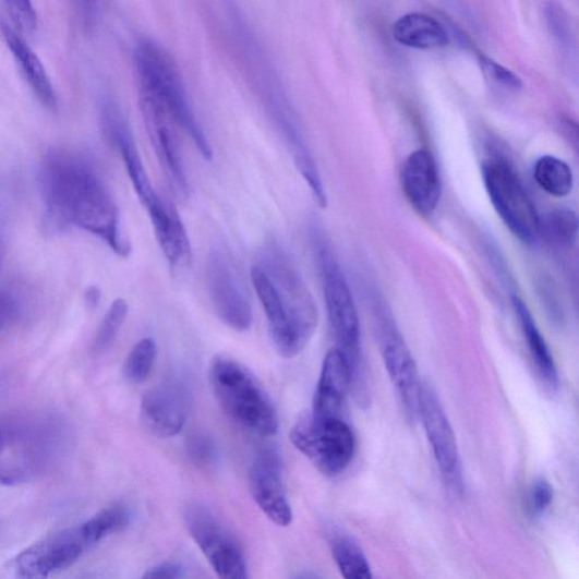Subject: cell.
<instances>
[{"label": "cell", "instance_id": "cell-1", "mask_svg": "<svg viewBox=\"0 0 579 579\" xmlns=\"http://www.w3.org/2000/svg\"><path fill=\"white\" fill-rule=\"evenodd\" d=\"M39 185L45 227L59 231L76 226L104 240L117 255H130L118 206L93 161L70 149L52 148L41 162Z\"/></svg>", "mask_w": 579, "mask_h": 579}, {"label": "cell", "instance_id": "cell-2", "mask_svg": "<svg viewBox=\"0 0 579 579\" xmlns=\"http://www.w3.org/2000/svg\"><path fill=\"white\" fill-rule=\"evenodd\" d=\"M252 281L264 310L274 347L286 359L309 346L318 325L312 292L277 243H268Z\"/></svg>", "mask_w": 579, "mask_h": 579}, {"label": "cell", "instance_id": "cell-3", "mask_svg": "<svg viewBox=\"0 0 579 579\" xmlns=\"http://www.w3.org/2000/svg\"><path fill=\"white\" fill-rule=\"evenodd\" d=\"M232 19L236 47L255 93L287 144L290 156L299 173L306 180L316 203L324 208L327 206V195L323 179L276 68L248 23L238 13Z\"/></svg>", "mask_w": 579, "mask_h": 579}, {"label": "cell", "instance_id": "cell-4", "mask_svg": "<svg viewBox=\"0 0 579 579\" xmlns=\"http://www.w3.org/2000/svg\"><path fill=\"white\" fill-rule=\"evenodd\" d=\"M104 120L108 135L124 161L135 193L147 212L166 260L172 268L189 265L192 246L185 225L152 184L125 120L113 105L106 106Z\"/></svg>", "mask_w": 579, "mask_h": 579}, {"label": "cell", "instance_id": "cell-5", "mask_svg": "<svg viewBox=\"0 0 579 579\" xmlns=\"http://www.w3.org/2000/svg\"><path fill=\"white\" fill-rule=\"evenodd\" d=\"M134 57L140 94L158 105L174 125L188 133L201 156L210 160L212 146L193 110L174 59L160 45L148 39L138 43Z\"/></svg>", "mask_w": 579, "mask_h": 579}, {"label": "cell", "instance_id": "cell-6", "mask_svg": "<svg viewBox=\"0 0 579 579\" xmlns=\"http://www.w3.org/2000/svg\"><path fill=\"white\" fill-rule=\"evenodd\" d=\"M208 378L221 409L241 430L260 437L278 434L277 410L245 365L228 357H216Z\"/></svg>", "mask_w": 579, "mask_h": 579}, {"label": "cell", "instance_id": "cell-7", "mask_svg": "<svg viewBox=\"0 0 579 579\" xmlns=\"http://www.w3.org/2000/svg\"><path fill=\"white\" fill-rule=\"evenodd\" d=\"M311 238L322 273L329 325L339 350L349 361L353 384L362 376L360 323L354 299L337 254L325 234L313 228Z\"/></svg>", "mask_w": 579, "mask_h": 579}, {"label": "cell", "instance_id": "cell-8", "mask_svg": "<svg viewBox=\"0 0 579 579\" xmlns=\"http://www.w3.org/2000/svg\"><path fill=\"white\" fill-rule=\"evenodd\" d=\"M292 445L323 474L339 475L351 465L355 437L342 418L301 415L290 432Z\"/></svg>", "mask_w": 579, "mask_h": 579}, {"label": "cell", "instance_id": "cell-9", "mask_svg": "<svg viewBox=\"0 0 579 579\" xmlns=\"http://www.w3.org/2000/svg\"><path fill=\"white\" fill-rule=\"evenodd\" d=\"M482 178L506 227L527 245H535L540 239V217L520 178L502 160L485 161Z\"/></svg>", "mask_w": 579, "mask_h": 579}, {"label": "cell", "instance_id": "cell-10", "mask_svg": "<svg viewBox=\"0 0 579 579\" xmlns=\"http://www.w3.org/2000/svg\"><path fill=\"white\" fill-rule=\"evenodd\" d=\"M375 333L385 370L411 418L418 419L423 382L402 334L382 299L373 301Z\"/></svg>", "mask_w": 579, "mask_h": 579}, {"label": "cell", "instance_id": "cell-11", "mask_svg": "<svg viewBox=\"0 0 579 579\" xmlns=\"http://www.w3.org/2000/svg\"><path fill=\"white\" fill-rule=\"evenodd\" d=\"M186 528L219 579H250L242 548L219 518L201 504L185 511Z\"/></svg>", "mask_w": 579, "mask_h": 579}, {"label": "cell", "instance_id": "cell-12", "mask_svg": "<svg viewBox=\"0 0 579 579\" xmlns=\"http://www.w3.org/2000/svg\"><path fill=\"white\" fill-rule=\"evenodd\" d=\"M418 419L442 474L451 486L460 487L463 480L459 444L436 391L425 383L421 389Z\"/></svg>", "mask_w": 579, "mask_h": 579}, {"label": "cell", "instance_id": "cell-13", "mask_svg": "<svg viewBox=\"0 0 579 579\" xmlns=\"http://www.w3.org/2000/svg\"><path fill=\"white\" fill-rule=\"evenodd\" d=\"M207 289L213 311L224 324L237 331L251 328L253 313L249 297L220 252L213 253L208 260Z\"/></svg>", "mask_w": 579, "mask_h": 579}, {"label": "cell", "instance_id": "cell-14", "mask_svg": "<svg viewBox=\"0 0 579 579\" xmlns=\"http://www.w3.org/2000/svg\"><path fill=\"white\" fill-rule=\"evenodd\" d=\"M86 545L80 529L52 534L17 556L16 576L19 579H48L51 574L71 567Z\"/></svg>", "mask_w": 579, "mask_h": 579}, {"label": "cell", "instance_id": "cell-15", "mask_svg": "<svg viewBox=\"0 0 579 579\" xmlns=\"http://www.w3.org/2000/svg\"><path fill=\"white\" fill-rule=\"evenodd\" d=\"M189 409L190 398L185 386L176 381H166L143 396L141 420L149 434L158 438H172L184 430Z\"/></svg>", "mask_w": 579, "mask_h": 579}, {"label": "cell", "instance_id": "cell-16", "mask_svg": "<svg viewBox=\"0 0 579 579\" xmlns=\"http://www.w3.org/2000/svg\"><path fill=\"white\" fill-rule=\"evenodd\" d=\"M140 108L148 140L170 184L182 195L190 192L189 179L171 118L154 101L140 94Z\"/></svg>", "mask_w": 579, "mask_h": 579}, {"label": "cell", "instance_id": "cell-17", "mask_svg": "<svg viewBox=\"0 0 579 579\" xmlns=\"http://www.w3.org/2000/svg\"><path fill=\"white\" fill-rule=\"evenodd\" d=\"M250 485L255 503L274 524L287 528L292 523L281 461L276 453L263 450L256 456L250 472Z\"/></svg>", "mask_w": 579, "mask_h": 579}, {"label": "cell", "instance_id": "cell-18", "mask_svg": "<svg viewBox=\"0 0 579 579\" xmlns=\"http://www.w3.org/2000/svg\"><path fill=\"white\" fill-rule=\"evenodd\" d=\"M402 186L411 205L422 216H431L442 198V180L437 162L429 149H418L407 159Z\"/></svg>", "mask_w": 579, "mask_h": 579}, {"label": "cell", "instance_id": "cell-19", "mask_svg": "<svg viewBox=\"0 0 579 579\" xmlns=\"http://www.w3.org/2000/svg\"><path fill=\"white\" fill-rule=\"evenodd\" d=\"M352 385V372L347 357L335 349L324 359L312 413L318 418H342L343 407Z\"/></svg>", "mask_w": 579, "mask_h": 579}, {"label": "cell", "instance_id": "cell-20", "mask_svg": "<svg viewBox=\"0 0 579 579\" xmlns=\"http://www.w3.org/2000/svg\"><path fill=\"white\" fill-rule=\"evenodd\" d=\"M0 32L35 95L44 106L56 109L58 101L55 88L38 55L7 20H0Z\"/></svg>", "mask_w": 579, "mask_h": 579}, {"label": "cell", "instance_id": "cell-21", "mask_svg": "<svg viewBox=\"0 0 579 579\" xmlns=\"http://www.w3.org/2000/svg\"><path fill=\"white\" fill-rule=\"evenodd\" d=\"M511 302L539 376L548 388H557L559 385L557 364L528 304L517 295H512Z\"/></svg>", "mask_w": 579, "mask_h": 579}, {"label": "cell", "instance_id": "cell-22", "mask_svg": "<svg viewBox=\"0 0 579 579\" xmlns=\"http://www.w3.org/2000/svg\"><path fill=\"white\" fill-rule=\"evenodd\" d=\"M393 37L399 44L421 50L444 48L449 44L445 26L431 15L410 13L393 25Z\"/></svg>", "mask_w": 579, "mask_h": 579}, {"label": "cell", "instance_id": "cell-23", "mask_svg": "<svg viewBox=\"0 0 579 579\" xmlns=\"http://www.w3.org/2000/svg\"><path fill=\"white\" fill-rule=\"evenodd\" d=\"M533 176L536 184L548 195L565 197L572 191V171L565 161L556 157L540 158L535 162Z\"/></svg>", "mask_w": 579, "mask_h": 579}, {"label": "cell", "instance_id": "cell-24", "mask_svg": "<svg viewBox=\"0 0 579 579\" xmlns=\"http://www.w3.org/2000/svg\"><path fill=\"white\" fill-rule=\"evenodd\" d=\"M331 555L345 579H374L372 568L360 546L348 536L331 540Z\"/></svg>", "mask_w": 579, "mask_h": 579}, {"label": "cell", "instance_id": "cell-25", "mask_svg": "<svg viewBox=\"0 0 579 579\" xmlns=\"http://www.w3.org/2000/svg\"><path fill=\"white\" fill-rule=\"evenodd\" d=\"M131 522V514L123 505L107 507L80 528L84 542L97 543L113 533L124 531Z\"/></svg>", "mask_w": 579, "mask_h": 579}, {"label": "cell", "instance_id": "cell-26", "mask_svg": "<svg viewBox=\"0 0 579 579\" xmlns=\"http://www.w3.org/2000/svg\"><path fill=\"white\" fill-rule=\"evenodd\" d=\"M578 218L570 208H557L540 218V237L558 246H571L576 242Z\"/></svg>", "mask_w": 579, "mask_h": 579}, {"label": "cell", "instance_id": "cell-27", "mask_svg": "<svg viewBox=\"0 0 579 579\" xmlns=\"http://www.w3.org/2000/svg\"><path fill=\"white\" fill-rule=\"evenodd\" d=\"M158 348L154 340H141L132 349L125 361V377L133 384L144 383L155 369Z\"/></svg>", "mask_w": 579, "mask_h": 579}, {"label": "cell", "instance_id": "cell-28", "mask_svg": "<svg viewBox=\"0 0 579 579\" xmlns=\"http://www.w3.org/2000/svg\"><path fill=\"white\" fill-rule=\"evenodd\" d=\"M128 315L129 303L124 299L114 300L97 334L96 348L98 350L107 349L112 345Z\"/></svg>", "mask_w": 579, "mask_h": 579}, {"label": "cell", "instance_id": "cell-29", "mask_svg": "<svg viewBox=\"0 0 579 579\" xmlns=\"http://www.w3.org/2000/svg\"><path fill=\"white\" fill-rule=\"evenodd\" d=\"M12 17V25L20 34H32L37 28V12L29 2H7L4 4Z\"/></svg>", "mask_w": 579, "mask_h": 579}, {"label": "cell", "instance_id": "cell-30", "mask_svg": "<svg viewBox=\"0 0 579 579\" xmlns=\"http://www.w3.org/2000/svg\"><path fill=\"white\" fill-rule=\"evenodd\" d=\"M479 64L483 74L493 82L512 89L522 88V80L514 72L496 63L492 58L481 55L479 57Z\"/></svg>", "mask_w": 579, "mask_h": 579}, {"label": "cell", "instance_id": "cell-31", "mask_svg": "<svg viewBox=\"0 0 579 579\" xmlns=\"http://www.w3.org/2000/svg\"><path fill=\"white\" fill-rule=\"evenodd\" d=\"M554 492L551 484L545 480H538L531 487L529 506L534 515L543 514L551 506Z\"/></svg>", "mask_w": 579, "mask_h": 579}, {"label": "cell", "instance_id": "cell-32", "mask_svg": "<svg viewBox=\"0 0 579 579\" xmlns=\"http://www.w3.org/2000/svg\"><path fill=\"white\" fill-rule=\"evenodd\" d=\"M188 450L191 459L198 465H206L212 461L215 455V446L209 438L203 435H196L190 438Z\"/></svg>", "mask_w": 579, "mask_h": 579}, {"label": "cell", "instance_id": "cell-33", "mask_svg": "<svg viewBox=\"0 0 579 579\" xmlns=\"http://www.w3.org/2000/svg\"><path fill=\"white\" fill-rule=\"evenodd\" d=\"M184 568L178 563H164L146 571L142 579H181Z\"/></svg>", "mask_w": 579, "mask_h": 579}, {"label": "cell", "instance_id": "cell-34", "mask_svg": "<svg viewBox=\"0 0 579 579\" xmlns=\"http://www.w3.org/2000/svg\"><path fill=\"white\" fill-rule=\"evenodd\" d=\"M19 307L15 299L0 291V330L8 327L17 316Z\"/></svg>", "mask_w": 579, "mask_h": 579}, {"label": "cell", "instance_id": "cell-35", "mask_svg": "<svg viewBox=\"0 0 579 579\" xmlns=\"http://www.w3.org/2000/svg\"><path fill=\"white\" fill-rule=\"evenodd\" d=\"M16 433V425L13 423V421H10V419L0 418V456L3 455Z\"/></svg>", "mask_w": 579, "mask_h": 579}, {"label": "cell", "instance_id": "cell-36", "mask_svg": "<svg viewBox=\"0 0 579 579\" xmlns=\"http://www.w3.org/2000/svg\"><path fill=\"white\" fill-rule=\"evenodd\" d=\"M24 481V474L17 468L0 466V484L15 485Z\"/></svg>", "mask_w": 579, "mask_h": 579}, {"label": "cell", "instance_id": "cell-37", "mask_svg": "<svg viewBox=\"0 0 579 579\" xmlns=\"http://www.w3.org/2000/svg\"><path fill=\"white\" fill-rule=\"evenodd\" d=\"M86 297L88 303L97 304L100 300V291L97 288H91Z\"/></svg>", "mask_w": 579, "mask_h": 579}, {"label": "cell", "instance_id": "cell-38", "mask_svg": "<svg viewBox=\"0 0 579 579\" xmlns=\"http://www.w3.org/2000/svg\"><path fill=\"white\" fill-rule=\"evenodd\" d=\"M295 579H323V578L319 577V576L316 575V574L307 572V574H302V575H300V576L297 577Z\"/></svg>", "mask_w": 579, "mask_h": 579}]
</instances>
